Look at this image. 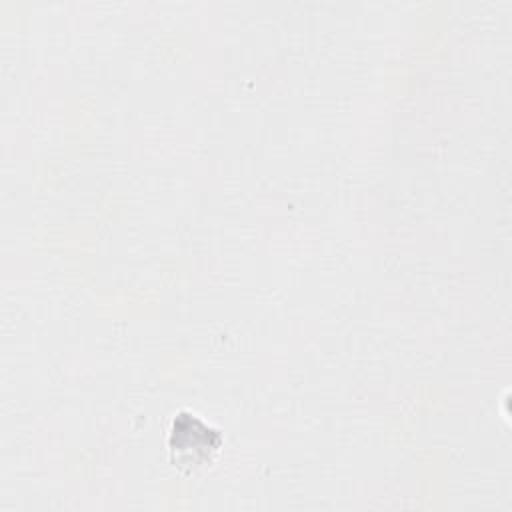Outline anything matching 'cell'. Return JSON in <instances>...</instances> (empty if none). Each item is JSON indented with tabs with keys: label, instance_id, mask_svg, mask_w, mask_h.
Returning <instances> with one entry per match:
<instances>
[{
	"label": "cell",
	"instance_id": "cell-1",
	"mask_svg": "<svg viewBox=\"0 0 512 512\" xmlns=\"http://www.w3.org/2000/svg\"><path fill=\"white\" fill-rule=\"evenodd\" d=\"M220 446L222 434L200 420L196 414L180 412L174 418L170 430V452L174 466L196 470L208 464Z\"/></svg>",
	"mask_w": 512,
	"mask_h": 512
}]
</instances>
